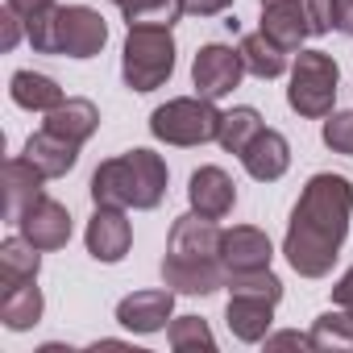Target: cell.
<instances>
[{"instance_id":"obj_17","label":"cell","mask_w":353,"mask_h":353,"mask_svg":"<svg viewBox=\"0 0 353 353\" xmlns=\"http://www.w3.org/2000/svg\"><path fill=\"white\" fill-rule=\"evenodd\" d=\"M225 324L237 341L245 345H258L270 336V324H274V303L270 299H258V295H229V307H225Z\"/></svg>"},{"instance_id":"obj_12","label":"cell","mask_w":353,"mask_h":353,"mask_svg":"<svg viewBox=\"0 0 353 353\" xmlns=\"http://www.w3.org/2000/svg\"><path fill=\"white\" fill-rule=\"evenodd\" d=\"M46 174L21 154V158H9L5 162V221L9 225H17L42 196H46Z\"/></svg>"},{"instance_id":"obj_33","label":"cell","mask_w":353,"mask_h":353,"mask_svg":"<svg viewBox=\"0 0 353 353\" xmlns=\"http://www.w3.org/2000/svg\"><path fill=\"white\" fill-rule=\"evenodd\" d=\"M5 5H9L21 21H34V17H42L46 9H54L59 0H5Z\"/></svg>"},{"instance_id":"obj_3","label":"cell","mask_w":353,"mask_h":353,"mask_svg":"<svg viewBox=\"0 0 353 353\" xmlns=\"http://www.w3.org/2000/svg\"><path fill=\"white\" fill-rule=\"evenodd\" d=\"M174 71V38L170 30H154V26H137L125 38L121 50V79L129 92H154L170 79Z\"/></svg>"},{"instance_id":"obj_32","label":"cell","mask_w":353,"mask_h":353,"mask_svg":"<svg viewBox=\"0 0 353 353\" xmlns=\"http://www.w3.org/2000/svg\"><path fill=\"white\" fill-rule=\"evenodd\" d=\"M0 30H5V34H0V50H17V42H21V34H26V21L5 5V17H0Z\"/></svg>"},{"instance_id":"obj_1","label":"cell","mask_w":353,"mask_h":353,"mask_svg":"<svg viewBox=\"0 0 353 353\" xmlns=\"http://www.w3.org/2000/svg\"><path fill=\"white\" fill-rule=\"evenodd\" d=\"M349 216H353V183L332 170L312 174L291 208V225L283 237L291 270L303 279H324L349 237Z\"/></svg>"},{"instance_id":"obj_4","label":"cell","mask_w":353,"mask_h":353,"mask_svg":"<svg viewBox=\"0 0 353 353\" xmlns=\"http://www.w3.org/2000/svg\"><path fill=\"white\" fill-rule=\"evenodd\" d=\"M150 133L166 145H204L221 133V112L208 96H174L150 112Z\"/></svg>"},{"instance_id":"obj_16","label":"cell","mask_w":353,"mask_h":353,"mask_svg":"<svg viewBox=\"0 0 353 353\" xmlns=\"http://www.w3.org/2000/svg\"><path fill=\"white\" fill-rule=\"evenodd\" d=\"M241 162H245V170H250V179L274 183V179H283L287 166H291V145H287V137H283L279 129H262V133L241 150Z\"/></svg>"},{"instance_id":"obj_15","label":"cell","mask_w":353,"mask_h":353,"mask_svg":"<svg viewBox=\"0 0 353 353\" xmlns=\"http://www.w3.org/2000/svg\"><path fill=\"white\" fill-rule=\"evenodd\" d=\"M221 237H225V229H221L212 216L183 212L179 221L170 225L166 250H170V254H188V258H221Z\"/></svg>"},{"instance_id":"obj_26","label":"cell","mask_w":353,"mask_h":353,"mask_svg":"<svg viewBox=\"0 0 353 353\" xmlns=\"http://www.w3.org/2000/svg\"><path fill=\"white\" fill-rule=\"evenodd\" d=\"M125 13V26L137 30V26H154V30H170L174 21L183 17V0H133Z\"/></svg>"},{"instance_id":"obj_29","label":"cell","mask_w":353,"mask_h":353,"mask_svg":"<svg viewBox=\"0 0 353 353\" xmlns=\"http://www.w3.org/2000/svg\"><path fill=\"white\" fill-rule=\"evenodd\" d=\"M170 349H174V353H188V349L212 353V349H216V336H212L208 320H200V316H179V320H170Z\"/></svg>"},{"instance_id":"obj_9","label":"cell","mask_w":353,"mask_h":353,"mask_svg":"<svg viewBox=\"0 0 353 353\" xmlns=\"http://www.w3.org/2000/svg\"><path fill=\"white\" fill-rule=\"evenodd\" d=\"M88 254L104 266H117L129 245H133V225L125 216V208H112V204H96L92 221H88Z\"/></svg>"},{"instance_id":"obj_35","label":"cell","mask_w":353,"mask_h":353,"mask_svg":"<svg viewBox=\"0 0 353 353\" xmlns=\"http://www.w3.org/2000/svg\"><path fill=\"white\" fill-rule=\"evenodd\" d=\"M229 5H233V0H183V13H192V17H216Z\"/></svg>"},{"instance_id":"obj_31","label":"cell","mask_w":353,"mask_h":353,"mask_svg":"<svg viewBox=\"0 0 353 353\" xmlns=\"http://www.w3.org/2000/svg\"><path fill=\"white\" fill-rule=\"evenodd\" d=\"M303 13L312 21V38L332 30V0H303Z\"/></svg>"},{"instance_id":"obj_22","label":"cell","mask_w":353,"mask_h":353,"mask_svg":"<svg viewBox=\"0 0 353 353\" xmlns=\"http://www.w3.org/2000/svg\"><path fill=\"white\" fill-rule=\"evenodd\" d=\"M42 270V250L26 237H9L0 245V291L9 287H21V283H34Z\"/></svg>"},{"instance_id":"obj_30","label":"cell","mask_w":353,"mask_h":353,"mask_svg":"<svg viewBox=\"0 0 353 353\" xmlns=\"http://www.w3.org/2000/svg\"><path fill=\"white\" fill-rule=\"evenodd\" d=\"M320 137H324V145L332 154H349L353 158V112H328Z\"/></svg>"},{"instance_id":"obj_27","label":"cell","mask_w":353,"mask_h":353,"mask_svg":"<svg viewBox=\"0 0 353 353\" xmlns=\"http://www.w3.org/2000/svg\"><path fill=\"white\" fill-rule=\"evenodd\" d=\"M307 336H312V349H353V316L345 307L324 312V316H316Z\"/></svg>"},{"instance_id":"obj_2","label":"cell","mask_w":353,"mask_h":353,"mask_svg":"<svg viewBox=\"0 0 353 353\" xmlns=\"http://www.w3.org/2000/svg\"><path fill=\"white\" fill-rule=\"evenodd\" d=\"M166 196V162L154 150H125L121 158H108L92 174V204L112 208H137L150 212Z\"/></svg>"},{"instance_id":"obj_38","label":"cell","mask_w":353,"mask_h":353,"mask_svg":"<svg viewBox=\"0 0 353 353\" xmlns=\"http://www.w3.org/2000/svg\"><path fill=\"white\" fill-rule=\"evenodd\" d=\"M112 5H117V9H129V5H133V0H112Z\"/></svg>"},{"instance_id":"obj_10","label":"cell","mask_w":353,"mask_h":353,"mask_svg":"<svg viewBox=\"0 0 353 353\" xmlns=\"http://www.w3.org/2000/svg\"><path fill=\"white\" fill-rule=\"evenodd\" d=\"M188 200H192V212L221 221L237 204V183L229 179V170H221V166H200V170H192V179H188Z\"/></svg>"},{"instance_id":"obj_20","label":"cell","mask_w":353,"mask_h":353,"mask_svg":"<svg viewBox=\"0 0 353 353\" xmlns=\"http://www.w3.org/2000/svg\"><path fill=\"white\" fill-rule=\"evenodd\" d=\"M42 129H50V133H59V137L83 145V141L100 129V108H96L92 100H83V96H67L59 108L46 112V125H42Z\"/></svg>"},{"instance_id":"obj_7","label":"cell","mask_w":353,"mask_h":353,"mask_svg":"<svg viewBox=\"0 0 353 353\" xmlns=\"http://www.w3.org/2000/svg\"><path fill=\"white\" fill-rule=\"evenodd\" d=\"M241 75H245L241 50L221 46V42L200 46V54H196V63H192V83H196V92L208 96V100H221V96L237 92V88H241Z\"/></svg>"},{"instance_id":"obj_28","label":"cell","mask_w":353,"mask_h":353,"mask_svg":"<svg viewBox=\"0 0 353 353\" xmlns=\"http://www.w3.org/2000/svg\"><path fill=\"white\" fill-rule=\"evenodd\" d=\"M225 287H229V295H258V299H270V303L283 299V283H279V274H270V266L237 270V274L225 279Z\"/></svg>"},{"instance_id":"obj_39","label":"cell","mask_w":353,"mask_h":353,"mask_svg":"<svg viewBox=\"0 0 353 353\" xmlns=\"http://www.w3.org/2000/svg\"><path fill=\"white\" fill-rule=\"evenodd\" d=\"M262 5H279V0H262Z\"/></svg>"},{"instance_id":"obj_18","label":"cell","mask_w":353,"mask_h":353,"mask_svg":"<svg viewBox=\"0 0 353 353\" xmlns=\"http://www.w3.org/2000/svg\"><path fill=\"white\" fill-rule=\"evenodd\" d=\"M262 34L274 38L287 54L312 38V21L303 13V0H279V5H262Z\"/></svg>"},{"instance_id":"obj_19","label":"cell","mask_w":353,"mask_h":353,"mask_svg":"<svg viewBox=\"0 0 353 353\" xmlns=\"http://www.w3.org/2000/svg\"><path fill=\"white\" fill-rule=\"evenodd\" d=\"M21 154L46 174V179H63V174H71L75 162H79V145L67 141V137H59V133H50V129L30 133V141H26Z\"/></svg>"},{"instance_id":"obj_37","label":"cell","mask_w":353,"mask_h":353,"mask_svg":"<svg viewBox=\"0 0 353 353\" xmlns=\"http://www.w3.org/2000/svg\"><path fill=\"white\" fill-rule=\"evenodd\" d=\"M332 30L353 38V0H332Z\"/></svg>"},{"instance_id":"obj_11","label":"cell","mask_w":353,"mask_h":353,"mask_svg":"<svg viewBox=\"0 0 353 353\" xmlns=\"http://www.w3.org/2000/svg\"><path fill=\"white\" fill-rule=\"evenodd\" d=\"M170 312H174V291H170V287L133 291V295H125V299L117 303V320H121L129 332H141V336L166 328Z\"/></svg>"},{"instance_id":"obj_34","label":"cell","mask_w":353,"mask_h":353,"mask_svg":"<svg viewBox=\"0 0 353 353\" xmlns=\"http://www.w3.org/2000/svg\"><path fill=\"white\" fill-rule=\"evenodd\" d=\"M291 345H299V349H312V336H307V332H295V328L266 336V349H291Z\"/></svg>"},{"instance_id":"obj_8","label":"cell","mask_w":353,"mask_h":353,"mask_svg":"<svg viewBox=\"0 0 353 353\" xmlns=\"http://www.w3.org/2000/svg\"><path fill=\"white\" fill-rule=\"evenodd\" d=\"M225 279L229 270L221 258H188V254H170V250L162 258V283L174 295H212L225 287Z\"/></svg>"},{"instance_id":"obj_24","label":"cell","mask_w":353,"mask_h":353,"mask_svg":"<svg viewBox=\"0 0 353 353\" xmlns=\"http://www.w3.org/2000/svg\"><path fill=\"white\" fill-rule=\"evenodd\" d=\"M241 63H245V71L250 75H258V79H279L283 71H287V50L274 42V38H266L262 30L258 34H250V38H241Z\"/></svg>"},{"instance_id":"obj_5","label":"cell","mask_w":353,"mask_h":353,"mask_svg":"<svg viewBox=\"0 0 353 353\" xmlns=\"http://www.w3.org/2000/svg\"><path fill=\"white\" fill-rule=\"evenodd\" d=\"M336 79H341V67H336L332 54H324V50H299L295 67H291V88H287L291 112H299L307 121L328 117L332 104H336Z\"/></svg>"},{"instance_id":"obj_25","label":"cell","mask_w":353,"mask_h":353,"mask_svg":"<svg viewBox=\"0 0 353 353\" xmlns=\"http://www.w3.org/2000/svg\"><path fill=\"white\" fill-rule=\"evenodd\" d=\"M262 129H266V125H262V112L250 108V104H241V108H233V112H221V133H216V141H221V150H229V154L241 158V150H245Z\"/></svg>"},{"instance_id":"obj_6","label":"cell","mask_w":353,"mask_h":353,"mask_svg":"<svg viewBox=\"0 0 353 353\" xmlns=\"http://www.w3.org/2000/svg\"><path fill=\"white\" fill-rule=\"evenodd\" d=\"M108 42V21L88 5H59L54 21V54L67 59H96Z\"/></svg>"},{"instance_id":"obj_14","label":"cell","mask_w":353,"mask_h":353,"mask_svg":"<svg viewBox=\"0 0 353 353\" xmlns=\"http://www.w3.org/2000/svg\"><path fill=\"white\" fill-rule=\"evenodd\" d=\"M270 258H274V245H270V237L262 229H254V225L225 229V237H221V262H225L229 274H237V270H262V266H270Z\"/></svg>"},{"instance_id":"obj_13","label":"cell","mask_w":353,"mask_h":353,"mask_svg":"<svg viewBox=\"0 0 353 353\" xmlns=\"http://www.w3.org/2000/svg\"><path fill=\"white\" fill-rule=\"evenodd\" d=\"M17 229H21V237L34 241L38 250H63V245L71 241V212H67L59 200L42 196V200L17 221Z\"/></svg>"},{"instance_id":"obj_23","label":"cell","mask_w":353,"mask_h":353,"mask_svg":"<svg viewBox=\"0 0 353 353\" xmlns=\"http://www.w3.org/2000/svg\"><path fill=\"white\" fill-rule=\"evenodd\" d=\"M42 291H38V279L34 283H21V287H9V291H0V320H5L9 332H26L42 320Z\"/></svg>"},{"instance_id":"obj_21","label":"cell","mask_w":353,"mask_h":353,"mask_svg":"<svg viewBox=\"0 0 353 353\" xmlns=\"http://www.w3.org/2000/svg\"><path fill=\"white\" fill-rule=\"evenodd\" d=\"M9 96H13V104L26 108V112H50V108H59V104L67 100L63 88H59L50 75H42V71H17V75L9 79Z\"/></svg>"},{"instance_id":"obj_36","label":"cell","mask_w":353,"mask_h":353,"mask_svg":"<svg viewBox=\"0 0 353 353\" xmlns=\"http://www.w3.org/2000/svg\"><path fill=\"white\" fill-rule=\"evenodd\" d=\"M332 303H336V307H345V312L353 316V266L336 279V287H332Z\"/></svg>"}]
</instances>
